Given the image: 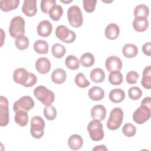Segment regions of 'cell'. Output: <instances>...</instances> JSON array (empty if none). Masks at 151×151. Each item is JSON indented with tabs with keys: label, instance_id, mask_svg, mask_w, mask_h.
Returning <instances> with one entry per match:
<instances>
[{
	"label": "cell",
	"instance_id": "1",
	"mask_svg": "<svg viewBox=\"0 0 151 151\" xmlns=\"http://www.w3.org/2000/svg\"><path fill=\"white\" fill-rule=\"evenodd\" d=\"M34 96L45 106H50L55 99L54 93L43 86L37 87L34 90Z\"/></svg>",
	"mask_w": 151,
	"mask_h": 151
},
{
	"label": "cell",
	"instance_id": "2",
	"mask_svg": "<svg viewBox=\"0 0 151 151\" xmlns=\"http://www.w3.org/2000/svg\"><path fill=\"white\" fill-rule=\"evenodd\" d=\"M25 20L20 16L14 17L9 24L8 28L10 35L13 38H17L19 36L24 35L25 33Z\"/></svg>",
	"mask_w": 151,
	"mask_h": 151
},
{
	"label": "cell",
	"instance_id": "3",
	"mask_svg": "<svg viewBox=\"0 0 151 151\" xmlns=\"http://www.w3.org/2000/svg\"><path fill=\"white\" fill-rule=\"evenodd\" d=\"M87 129L90 138L93 141H100L104 137V133L103 129V124L99 120L93 119L90 122Z\"/></svg>",
	"mask_w": 151,
	"mask_h": 151
},
{
	"label": "cell",
	"instance_id": "4",
	"mask_svg": "<svg viewBox=\"0 0 151 151\" xmlns=\"http://www.w3.org/2000/svg\"><path fill=\"white\" fill-rule=\"evenodd\" d=\"M123 120V111L120 107H115L110 113L107 122V127L111 130H115L119 129Z\"/></svg>",
	"mask_w": 151,
	"mask_h": 151
},
{
	"label": "cell",
	"instance_id": "5",
	"mask_svg": "<svg viewBox=\"0 0 151 151\" xmlns=\"http://www.w3.org/2000/svg\"><path fill=\"white\" fill-rule=\"evenodd\" d=\"M67 18L70 24L75 28L81 27L83 22L81 11L77 5H73L68 9Z\"/></svg>",
	"mask_w": 151,
	"mask_h": 151
},
{
	"label": "cell",
	"instance_id": "6",
	"mask_svg": "<svg viewBox=\"0 0 151 151\" xmlns=\"http://www.w3.org/2000/svg\"><path fill=\"white\" fill-rule=\"evenodd\" d=\"M45 122L42 117L35 116L31 120V134L35 139L41 138L44 133Z\"/></svg>",
	"mask_w": 151,
	"mask_h": 151
},
{
	"label": "cell",
	"instance_id": "7",
	"mask_svg": "<svg viewBox=\"0 0 151 151\" xmlns=\"http://www.w3.org/2000/svg\"><path fill=\"white\" fill-rule=\"evenodd\" d=\"M55 35L57 38L65 43H71L76 38V33L68 29L65 25H58L55 29Z\"/></svg>",
	"mask_w": 151,
	"mask_h": 151
},
{
	"label": "cell",
	"instance_id": "8",
	"mask_svg": "<svg viewBox=\"0 0 151 151\" xmlns=\"http://www.w3.org/2000/svg\"><path fill=\"white\" fill-rule=\"evenodd\" d=\"M151 108L140 105L133 113V119L137 124H143L150 117Z\"/></svg>",
	"mask_w": 151,
	"mask_h": 151
},
{
	"label": "cell",
	"instance_id": "9",
	"mask_svg": "<svg viewBox=\"0 0 151 151\" xmlns=\"http://www.w3.org/2000/svg\"><path fill=\"white\" fill-rule=\"evenodd\" d=\"M34 106V101L33 99L28 96L21 97L19 100L16 101L13 104V110L15 112L22 110L29 111Z\"/></svg>",
	"mask_w": 151,
	"mask_h": 151
},
{
	"label": "cell",
	"instance_id": "10",
	"mask_svg": "<svg viewBox=\"0 0 151 151\" xmlns=\"http://www.w3.org/2000/svg\"><path fill=\"white\" fill-rule=\"evenodd\" d=\"M0 126H6L9 123V109L7 99L1 96L0 97Z\"/></svg>",
	"mask_w": 151,
	"mask_h": 151
},
{
	"label": "cell",
	"instance_id": "11",
	"mask_svg": "<svg viewBox=\"0 0 151 151\" xmlns=\"http://www.w3.org/2000/svg\"><path fill=\"white\" fill-rule=\"evenodd\" d=\"M105 65L109 72L120 71L122 68V62L121 59L117 56H110L106 59Z\"/></svg>",
	"mask_w": 151,
	"mask_h": 151
},
{
	"label": "cell",
	"instance_id": "12",
	"mask_svg": "<svg viewBox=\"0 0 151 151\" xmlns=\"http://www.w3.org/2000/svg\"><path fill=\"white\" fill-rule=\"evenodd\" d=\"M36 0H25L24 1L22 11L28 17L34 16L37 11Z\"/></svg>",
	"mask_w": 151,
	"mask_h": 151
},
{
	"label": "cell",
	"instance_id": "13",
	"mask_svg": "<svg viewBox=\"0 0 151 151\" xmlns=\"http://www.w3.org/2000/svg\"><path fill=\"white\" fill-rule=\"evenodd\" d=\"M52 25L48 20H43L41 21L37 28L38 34L43 37H48L52 32Z\"/></svg>",
	"mask_w": 151,
	"mask_h": 151
},
{
	"label": "cell",
	"instance_id": "14",
	"mask_svg": "<svg viewBox=\"0 0 151 151\" xmlns=\"http://www.w3.org/2000/svg\"><path fill=\"white\" fill-rule=\"evenodd\" d=\"M29 77V73L24 68L15 69L13 74V79L18 84L24 85L27 81Z\"/></svg>",
	"mask_w": 151,
	"mask_h": 151
},
{
	"label": "cell",
	"instance_id": "15",
	"mask_svg": "<svg viewBox=\"0 0 151 151\" xmlns=\"http://www.w3.org/2000/svg\"><path fill=\"white\" fill-rule=\"evenodd\" d=\"M35 68L40 74H47L51 68L50 61L46 57H40L35 63Z\"/></svg>",
	"mask_w": 151,
	"mask_h": 151
},
{
	"label": "cell",
	"instance_id": "16",
	"mask_svg": "<svg viewBox=\"0 0 151 151\" xmlns=\"http://www.w3.org/2000/svg\"><path fill=\"white\" fill-rule=\"evenodd\" d=\"M106 109L101 104H97L93 106L91 110V116L93 119L103 120L106 116Z\"/></svg>",
	"mask_w": 151,
	"mask_h": 151
},
{
	"label": "cell",
	"instance_id": "17",
	"mask_svg": "<svg viewBox=\"0 0 151 151\" xmlns=\"http://www.w3.org/2000/svg\"><path fill=\"white\" fill-rule=\"evenodd\" d=\"M149 26V22L147 18L134 17L133 21V27L135 31L137 32L145 31Z\"/></svg>",
	"mask_w": 151,
	"mask_h": 151
},
{
	"label": "cell",
	"instance_id": "18",
	"mask_svg": "<svg viewBox=\"0 0 151 151\" xmlns=\"http://www.w3.org/2000/svg\"><path fill=\"white\" fill-rule=\"evenodd\" d=\"M67 78L66 72L62 68H58L55 69L51 74V80L57 84L63 83Z\"/></svg>",
	"mask_w": 151,
	"mask_h": 151
},
{
	"label": "cell",
	"instance_id": "19",
	"mask_svg": "<svg viewBox=\"0 0 151 151\" xmlns=\"http://www.w3.org/2000/svg\"><path fill=\"white\" fill-rule=\"evenodd\" d=\"M120 33V28L119 27L114 24L111 23L109 24L105 29V35L106 37L111 40H116Z\"/></svg>",
	"mask_w": 151,
	"mask_h": 151
},
{
	"label": "cell",
	"instance_id": "20",
	"mask_svg": "<svg viewBox=\"0 0 151 151\" xmlns=\"http://www.w3.org/2000/svg\"><path fill=\"white\" fill-rule=\"evenodd\" d=\"M83 144V140L81 136L77 134L71 135L68 140V145L69 147L73 150H77L80 149Z\"/></svg>",
	"mask_w": 151,
	"mask_h": 151
},
{
	"label": "cell",
	"instance_id": "21",
	"mask_svg": "<svg viewBox=\"0 0 151 151\" xmlns=\"http://www.w3.org/2000/svg\"><path fill=\"white\" fill-rule=\"evenodd\" d=\"M109 97L111 101L114 103H119L124 99L125 93L121 88H114L110 91Z\"/></svg>",
	"mask_w": 151,
	"mask_h": 151
},
{
	"label": "cell",
	"instance_id": "22",
	"mask_svg": "<svg viewBox=\"0 0 151 151\" xmlns=\"http://www.w3.org/2000/svg\"><path fill=\"white\" fill-rule=\"evenodd\" d=\"M88 95L91 100L99 101L104 97V91L102 88L98 86H94L88 90Z\"/></svg>",
	"mask_w": 151,
	"mask_h": 151
},
{
	"label": "cell",
	"instance_id": "23",
	"mask_svg": "<svg viewBox=\"0 0 151 151\" xmlns=\"http://www.w3.org/2000/svg\"><path fill=\"white\" fill-rule=\"evenodd\" d=\"M19 4V0H1L0 1V8L4 12H9L15 9Z\"/></svg>",
	"mask_w": 151,
	"mask_h": 151
},
{
	"label": "cell",
	"instance_id": "24",
	"mask_svg": "<svg viewBox=\"0 0 151 151\" xmlns=\"http://www.w3.org/2000/svg\"><path fill=\"white\" fill-rule=\"evenodd\" d=\"M122 54L126 58H133L138 54V48L134 44H126L122 48Z\"/></svg>",
	"mask_w": 151,
	"mask_h": 151
},
{
	"label": "cell",
	"instance_id": "25",
	"mask_svg": "<svg viewBox=\"0 0 151 151\" xmlns=\"http://www.w3.org/2000/svg\"><path fill=\"white\" fill-rule=\"evenodd\" d=\"M15 123L21 127L25 126L28 123V115L27 111L19 110L16 112L15 115Z\"/></svg>",
	"mask_w": 151,
	"mask_h": 151
},
{
	"label": "cell",
	"instance_id": "26",
	"mask_svg": "<svg viewBox=\"0 0 151 151\" xmlns=\"http://www.w3.org/2000/svg\"><path fill=\"white\" fill-rule=\"evenodd\" d=\"M143 77L141 80L142 86L146 89L151 88V67H146L143 71Z\"/></svg>",
	"mask_w": 151,
	"mask_h": 151
},
{
	"label": "cell",
	"instance_id": "27",
	"mask_svg": "<svg viewBox=\"0 0 151 151\" xmlns=\"http://www.w3.org/2000/svg\"><path fill=\"white\" fill-rule=\"evenodd\" d=\"M90 77L91 80L96 83L103 82L105 79V73L100 68H96L90 72Z\"/></svg>",
	"mask_w": 151,
	"mask_h": 151
},
{
	"label": "cell",
	"instance_id": "28",
	"mask_svg": "<svg viewBox=\"0 0 151 151\" xmlns=\"http://www.w3.org/2000/svg\"><path fill=\"white\" fill-rule=\"evenodd\" d=\"M34 50L38 53L41 54H47L48 52V44L45 40H37L34 44Z\"/></svg>",
	"mask_w": 151,
	"mask_h": 151
},
{
	"label": "cell",
	"instance_id": "29",
	"mask_svg": "<svg viewBox=\"0 0 151 151\" xmlns=\"http://www.w3.org/2000/svg\"><path fill=\"white\" fill-rule=\"evenodd\" d=\"M65 64L68 68L74 70L79 68L80 61L75 55H69L65 60Z\"/></svg>",
	"mask_w": 151,
	"mask_h": 151
},
{
	"label": "cell",
	"instance_id": "30",
	"mask_svg": "<svg viewBox=\"0 0 151 151\" xmlns=\"http://www.w3.org/2000/svg\"><path fill=\"white\" fill-rule=\"evenodd\" d=\"M95 61L93 54L90 52L84 53L80 57V63L81 64L86 67H91Z\"/></svg>",
	"mask_w": 151,
	"mask_h": 151
},
{
	"label": "cell",
	"instance_id": "31",
	"mask_svg": "<svg viewBox=\"0 0 151 151\" xmlns=\"http://www.w3.org/2000/svg\"><path fill=\"white\" fill-rule=\"evenodd\" d=\"M149 14V9L147 6L144 4L137 5L133 12L134 17H145L147 18Z\"/></svg>",
	"mask_w": 151,
	"mask_h": 151
},
{
	"label": "cell",
	"instance_id": "32",
	"mask_svg": "<svg viewBox=\"0 0 151 151\" xmlns=\"http://www.w3.org/2000/svg\"><path fill=\"white\" fill-rule=\"evenodd\" d=\"M109 81L113 85H120L123 81V75L120 71H113L109 75Z\"/></svg>",
	"mask_w": 151,
	"mask_h": 151
},
{
	"label": "cell",
	"instance_id": "33",
	"mask_svg": "<svg viewBox=\"0 0 151 151\" xmlns=\"http://www.w3.org/2000/svg\"><path fill=\"white\" fill-rule=\"evenodd\" d=\"M66 52L65 48L64 45L59 43L54 44L51 47V53L52 55L57 58L63 57Z\"/></svg>",
	"mask_w": 151,
	"mask_h": 151
},
{
	"label": "cell",
	"instance_id": "34",
	"mask_svg": "<svg viewBox=\"0 0 151 151\" xmlns=\"http://www.w3.org/2000/svg\"><path fill=\"white\" fill-rule=\"evenodd\" d=\"M50 17L55 21H58L63 14V8L58 5H54L49 12Z\"/></svg>",
	"mask_w": 151,
	"mask_h": 151
},
{
	"label": "cell",
	"instance_id": "35",
	"mask_svg": "<svg viewBox=\"0 0 151 151\" xmlns=\"http://www.w3.org/2000/svg\"><path fill=\"white\" fill-rule=\"evenodd\" d=\"M29 43L28 38L24 35L19 36L15 38V45L16 47L20 50L27 49L29 46Z\"/></svg>",
	"mask_w": 151,
	"mask_h": 151
},
{
	"label": "cell",
	"instance_id": "36",
	"mask_svg": "<svg viewBox=\"0 0 151 151\" xmlns=\"http://www.w3.org/2000/svg\"><path fill=\"white\" fill-rule=\"evenodd\" d=\"M74 81L76 84L80 88H86L90 84L82 73H79L76 76Z\"/></svg>",
	"mask_w": 151,
	"mask_h": 151
},
{
	"label": "cell",
	"instance_id": "37",
	"mask_svg": "<svg viewBox=\"0 0 151 151\" xmlns=\"http://www.w3.org/2000/svg\"><path fill=\"white\" fill-rule=\"evenodd\" d=\"M44 115L48 120H53L57 116V110L52 106H45L44 109Z\"/></svg>",
	"mask_w": 151,
	"mask_h": 151
},
{
	"label": "cell",
	"instance_id": "38",
	"mask_svg": "<svg viewBox=\"0 0 151 151\" xmlns=\"http://www.w3.org/2000/svg\"><path fill=\"white\" fill-rule=\"evenodd\" d=\"M129 97L133 100H137L139 99L142 96V91L139 87L134 86L130 87L128 90Z\"/></svg>",
	"mask_w": 151,
	"mask_h": 151
},
{
	"label": "cell",
	"instance_id": "39",
	"mask_svg": "<svg viewBox=\"0 0 151 151\" xmlns=\"http://www.w3.org/2000/svg\"><path fill=\"white\" fill-rule=\"evenodd\" d=\"M57 5L55 0H42L41 1V11L45 14H48L51 9Z\"/></svg>",
	"mask_w": 151,
	"mask_h": 151
},
{
	"label": "cell",
	"instance_id": "40",
	"mask_svg": "<svg viewBox=\"0 0 151 151\" xmlns=\"http://www.w3.org/2000/svg\"><path fill=\"white\" fill-rule=\"evenodd\" d=\"M122 132L126 136L130 137L136 134V129L133 124L131 123H126L122 128Z\"/></svg>",
	"mask_w": 151,
	"mask_h": 151
},
{
	"label": "cell",
	"instance_id": "41",
	"mask_svg": "<svg viewBox=\"0 0 151 151\" xmlns=\"http://www.w3.org/2000/svg\"><path fill=\"white\" fill-rule=\"evenodd\" d=\"M97 4L96 0H83V4L84 10L88 13L93 12Z\"/></svg>",
	"mask_w": 151,
	"mask_h": 151
},
{
	"label": "cell",
	"instance_id": "42",
	"mask_svg": "<svg viewBox=\"0 0 151 151\" xmlns=\"http://www.w3.org/2000/svg\"><path fill=\"white\" fill-rule=\"evenodd\" d=\"M139 78V74L134 71H130L126 74V79L127 83L130 84H134L137 83V79Z\"/></svg>",
	"mask_w": 151,
	"mask_h": 151
},
{
	"label": "cell",
	"instance_id": "43",
	"mask_svg": "<svg viewBox=\"0 0 151 151\" xmlns=\"http://www.w3.org/2000/svg\"><path fill=\"white\" fill-rule=\"evenodd\" d=\"M37 78L36 76L33 73H29L28 78L27 82L23 85V86L26 87H32L35 84V83H37Z\"/></svg>",
	"mask_w": 151,
	"mask_h": 151
},
{
	"label": "cell",
	"instance_id": "44",
	"mask_svg": "<svg viewBox=\"0 0 151 151\" xmlns=\"http://www.w3.org/2000/svg\"><path fill=\"white\" fill-rule=\"evenodd\" d=\"M142 51L145 55L147 56L151 55V44L150 42L143 44L142 47Z\"/></svg>",
	"mask_w": 151,
	"mask_h": 151
},
{
	"label": "cell",
	"instance_id": "45",
	"mask_svg": "<svg viewBox=\"0 0 151 151\" xmlns=\"http://www.w3.org/2000/svg\"><path fill=\"white\" fill-rule=\"evenodd\" d=\"M142 105H145L147 106L149 108H151V98L150 97H146L143 99V100L141 102Z\"/></svg>",
	"mask_w": 151,
	"mask_h": 151
},
{
	"label": "cell",
	"instance_id": "46",
	"mask_svg": "<svg viewBox=\"0 0 151 151\" xmlns=\"http://www.w3.org/2000/svg\"><path fill=\"white\" fill-rule=\"evenodd\" d=\"M108 149L106 147V146L105 145H97V146H96L93 149V151H103V150H106L107 151Z\"/></svg>",
	"mask_w": 151,
	"mask_h": 151
},
{
	"label": "cell",
	"instance_id": "47",
	"mask_svg": "<svg viewBox=\"0 0 151 151\" xmlns=\"http://www.w3.org/2000/svg\"><path fill=\"white\" fill-rule=\"evenodd\" d=\"M60 1L61 2H64V3H69V2H72L73 1L72 0H71V1H62V0H60Z\"/></svg>",
	"mask_w": 151,
	"mask_h": 151
}]
</instances>
